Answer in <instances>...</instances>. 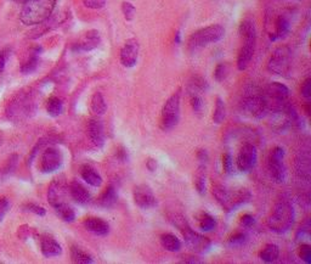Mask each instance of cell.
<instances>
[{
    "label": "cell",
    "instance_id": "6da1fadb",
    "mask_svg": "<svg viewBox=\"0 0 311 264\" xmlns=\"http://www.w3.org/2000/svg\"><path fill=\"white\" fill-rule=\"evenodd\" d=\"M56 5V0H27L23 5L20 20L23 25H41L50 17Z\"/></svg>",
    "mask_w": 311,
    "mask_h": 264
},
{
    "label": "cell",
    "instance_id": "7a4b0ae2",
    "mask_svg": "<svg viewBox=\"0 0 311 264\" xmlns=\"http://www.w3.org/2000/svg\"><path fill=\"white\" fill-rule=\"evenodd\" d=\"M294 218H296V213H294L293 206L288 201L283 200L275 206V210L267 220V224H269L271 230L282 234L288 232L293 227Z\"/></svg>",
    "mask_w": 311,
    "mask_h": 264
},
{
    "label": "cell",
    "instance_id": "3957f363",
    "mask_svg": "<svg viewBox=\"0 0 311 264\" xmlns=\"http://www.w3.org/2000/svg\"><path fill=\"white\" fill-rule=\"evenodd\" d=\"M213 194L217 197L218 202L221 204V207L226 211H232L250 200V193L246 189H240L234 193V191H229L223 186H215Z\"/></svg>",
    "mask_w": 311,
    "mask_h": 264
},
{
    "label": "cell",
    "instance_id": "277c9868",
    "mask_svg": "<svg viewBox=\"0 0 311 264\" xmlns=\"http://www.w3.org/2000/svg\"><path fill=\"white\" fill-rule=\"evenodd\" d=\"M225 35V28L220 25H211L208 27H204L202 29H198L190 37L188 44H190L191 49H197L206 47L211 43L219 42L223 39Z\"/></svg>",
    "mask_w": 311,
    "mask_h": 264
},
{
    "label": "cell",
    "instance_id": "5b68a950",
    "mask_svg": "<svg viewBox=\"0 0 311 264\" xmlns=\"http://www.w3.org/2000/svg\"><path fill=\"white\" fill-rule=\"evenodd\" d=\"M180 118V93H175L165 102L162 111L161 127L163 130H170L177 127Z\"/></svg>",
    "mask_w": 311,
    "mask_h": 264
},
{
    "label": "cell",
    "instance_id": "8992f818",
    "mask_svg": "<svg viewBox=\"0 0 311 264\" xmlns=\"http://www.w3.org/2000/svg\"><path fill=\"white\" fill-rule=\"evenodd\" d=\"M242 104L244 110L257 118H261L269 110V101H267L265 95L260 94L259 91L256 90L248 91L244 95Z\"/></svg>",
    "mask_w": 311,
    "mask_h": 264
},
{
    "label": "cell",
    "instance_id": "52a82bcc",
    "mask_svg": "<svg viewBox=\"0 0 311 264\" xmlns=\"http://www.w3.org/2000/svg\"><path fill=\"white\" fill-rule=\"evenodd\" d=\"M284 150L282 147L277 146L273 150L269 158V172L270 176L277 183H283L286 180V167L283 164Z\"/></svg>",
    "mask_w": 311,
    "mask_h": 264
},
{
    "label": "cell",
    "instance_id": "ba28073f",
    "mask_svg": "<svg viewBox=\"0 0 311 264\" xmlns=\"http://www.w3.org/2000/svg\"><path fill=\"white\" fill-rule=\"evenodd\" d=\"M179 229L183 232V235L185 237V242L186 245L190 247L191 250L195 251V252L198 253H203L210 247V241L208 237H204L200 235V234L193 232L190 227L187 225L186 223H184Z\"/></svg>",
    "mask_w": 311,
    "mask_h": 264
},
{
    "label": "cell",
    "instance_id": "9c48e42d",
    "mask_svg": "<svg viewBox=\"0 0 311 264\" xmlns=\"http://www.w3.org/2000/svg\"><path fill=\"white\" fill-rule=\"evenodd\" d=\"M269 70L280 76H287L290 71V51L287 48H280L274 52L269 61Z\"/></svg>",
    "mask_w": 311,
    "mask_h": 264
},
{
    "label": "cell",
    "instance_id": "30bf717a",
    "mask_svg": "<svg viewBox=\"0 0 311 264\" xmlns=\"http://www.w3.org/2000/svg\"><path fill=\"white\" fill-rule=\"evenodd\" d=\"M133 196L135 204L142 210L153 209V207H156V204H157V200H156L153 191L146 184L135 186Z\"/></svg>",
    "mask_w": 311,
    "mask_h": 264
},
{
    "label": "cell",
    "instance_id": "8fae6325",
    "mask_svg": "<svg viewBox=\"0 0 311 264\" xmlns=\"http://www.w3.org/2000/svg\"><path fill=\"white\" fill-rule=\"evenodd\" d=\"M258 160V154L256 146L252 144L243 145L237 156V168L241 172H248L254 168Z\"/></svg>",
    "mask_w": 311,
    "mask_h": 264
},
{
    "label": "cell",
    "instance_id": "7c38bea8",
    "mask_svg": "<svg viewBox=\"0 0 311 264\" xmlns=\"http://www.w3.org/2000/svg\"><path fill=\"white\" fill-rule=\"evenodd\" d=\"M61 164L62 156L57 148L49 147L43 153L41 161L42 172H44V173H52V172L57 171L61 167Z\"/></svg>",
    "mask_w": 311,
    "mask_h": 264
},
{
    "label": "cell",
    "instance_id": "4fadbf2b",
    "mask_svg": "<svg viewBox=\"0 0 311 264\" xmlns=\"http://www.w3.org/2000/svg\"><path fill=\"white\" fill-rule=\"evenodd\" d=\"M139 56V43L135 39H129L121 50V62L124 67L131 68L137 65Z\"/></svg>",
    "mask_w": 311,
    "mask_h": 264
},
{
    "label": "cell",
    "instance_id": "5bb4252c",
    "mask_svg": "<svg viewBox=\"0 0 311 264\" xmlns=\"http://www.w3.org/2000/svg\"><path fill=\"white\" fill-rule=\"evenodd\" d=\"M256 42L257 38L244 39V44L241 48L240 52H238L237 58V67L240 71H244L248 67V65L250 64V60H252L254 55V50H256Z\"/></svg>",
    "mask_w": 311,
    "mask_h": 264
},
{
    "label": "cell",
    "instance_id": "9a60e30c",
    "mask_svg": "<svg viewBox=\"0 0 311 264\" xmlns=\"http://www.w3.org/2000/svg\"><path fill=\"white\" fill-rule=\"evenodd\" d=\"M66 193H67V189H66L65 181L61 179H55L50 184V186H49V191H48L49 203H50L52 207H55L60 203L65 202Z\"/></svg>",
    "mask_w": 311,
    "mask_h": 264
},
{
    "label": "cell",
    "instance_id": "2e32d148",
    "mask_svg": "<svg viewBox=\"0 0 311 264\" xmlns=\"http://www.w3.org/2000/svg\"><path fill=\"white\" fill-rule=\"evenodd\" d=\"M100 42H101L100 33H99L98 31H95V29H91V31L87 32L84 35H83L81 42H78L77 44L73 47V50L74 51H90V50H92V49L98 48L99 45H100Z\"/></svg>",
    "mask_w": 311,
    "mask_h": 264
},
{
    "label": "cell",
    "instance_id": "e0dca14e",
    "mask_svg": "<svg viewBox=\"0 0 311 264\" xmlns=\"http://www.w3.org/2000/svg\"><path fill=\"white\" fill-rule=\"evenodd\" d=\"M88 134L92 144L96 145L98 147H102L105 144V133L104 124L99 118H92L88 124Z\"/></svg>",
    "mask_w": 311,
    "mask_h": 264
},
{
    "label": "cell",
    "instance_id": "ac0fdd59",
    "mask_svg": "<svg viewBox=\"0 0 311 264\" xmlns=\"http://www.w3.org/2000/svg\"><path fill=\"white\" fill-rule=\"evenodd\" d=\"M84 227L88 232L98 236H105L110 233V224L101 218H88L84 220Z\"/></svg>",
    "mask_w": 311,
    "mask_h": 264
},
{
    "label": "cell",
    "instance_id": "d6986e66",
    "mask_svg": "<svg viewBox=\"0 0 311 264\" xmlns=\"http://www.w3.org/2000/svg\"><path fill=\"white\" fill-rule=\"evenodd\" d=\"M69 194H71L72 199L79 204H87L91 200L90 193L77 180L72 181L69 185Z\"/></svg>",
    "mask_w": 311,
    "mask_h": 264
},
{
    "label": "cell",
    "instance_id": "ffe728a7",
    "mask_svg": "<svg viewBox=\"0 0 311 264\" xmlns=\"http://www.w3.org/2000/svg\"><path fill=\"white\" fill-rule=\"evenodd\" d=\"M266 97L273 99L275 102L286 101L289 97V89L282 83L274 82L266 88Z\"/></svg>",
    "mask_w": 311,
    "mask_h": 264
},
{
    "label": "cell",
    "instance_id": "44dd1931",
    "mask_svg": "<svg viewBox=\"0 0 311 264\" xmlns=\"http://www.w3.org/2000/svg\"><path fill=\"white\" fill-rule=\"evenodd\" d=\"M41 247L42 253L46 258L60 256L62 253V249L60 246V243L55 239H52V237H44V239H42Z\"/></svg>",
    "mask_w": 311,
    "mask_h": 264
},
{
    "label": "cell",
    "instance_id": "7402d4cb",
    "mask_svg": "<svg viewBox=\"0 0 311 264\" xmlns=\"http://www.w3.org/2000/svg\"><path fill=\"white\" fill-rule=\"evenodd\" d=\"M290 28V24L288 21V18L284 17V16H280L277 17L276 22H275V32L270 35L271 41H277V39L284 38L287 34H288Z\"/></svg>",
    "mask_w": 311,
    "mask_h": 264
},
{
    "label": "cell",
    "instance_id": "603a6c76",
    "mask_svg": "<svg viewBox=\"0 0 311 264\" xmlns=\"http://www.w3.org/2000/svg\"><path fill=\"white\" fill-rule=\"evenodd\" d=\"M81 174H82L83 180L87 181L89 185H91L94 187H99L102 184L101 176L94 169V168H91L89 166L83 167Z\"/></svg>",
    "mask_w": 311,
    "mask_h": 264
},
{
    "label": "cell",
    "instance_id": "cb8c5ba5",
    "mask_svg": "<svg viewBox=\"0 0 311 264\" xmlns=\"http://www.w3.org/2000/svg\"><path fill=\"white\" fill-rule=\"evenodd\" d=\"M117 200L118 196L117 193H115V189L113 186H108L107 189L102 193L98 202L99 206L104 207V209H111V207H113L115 202H117Z\"/></svg>",
    "mask_w": 311,
    "mask_h": 264
},
{
    "label": "cell",
    "instance_id": "d4e9b609",
    "mask_svg": "<svg viewBox=\"0 0 311 264\" xmlns=\"http://www.w3.org/2000/svg\"><path fill=\"white\" fill-rule=\"evenodd\" d=\"M161 243L169 252H178L181 249V241L173 234H163L161 236Z\"/></svg>",
    "mask_w": 311,
    "mask_h": 264
},
{
    "label": "cell",
    "instance_id": "484cf974",
    "mask_svg": "<svg viewBox=\"0 0 311 264\" xmlns=\"http://www.w3.org/2000/svg\"><path fill=\"white\" fill-rule=\"evenodd\" d=\"M54 209H55V212L57 213V216L61 218L64 222L72 223L75 219V213H74L73 209H72V207L66 202L57 204V206H55Z\"/></svg>",
    "mask_w": 311,
    "mask_h": 264
},
{
    "label": "cell",
    "instance_id": "4316f807",
    "mask_svg": "<svg viewBox=\"0 0 311 264\" xmlns=\"http://www.w3.org/2000/svg\"><path fill=\"white\" fill-rule=\"evenodd\" d=\"M280 256V249L279 246L274 245V243H269L265 246V249L260 252V258L265 263H273L279 258Z\"/></svg>",
    "mask_w": 311,
    "mask_h": 264
},
{
    "label": "cell",
    "instance_id": "83f0119b",
    "mask_svg": "<svg viewBox=\"0 0 311 264\" xmlns=\"http://www.w3.org/2000/svg\"><path fill=\"white\" fill-rule=\"evenodd\" d=\"M71 258L73 263L78 264H90L92 263V257L88 255L85 251L79 249L77 246H73L71 249Z\"/></svg>",
    "mask_w": 311,
    "mask_h": 264
},
{
    "label": "cell",
    "instance_id": "f1b7e54d",
    "mask_svg": "<svg viewBox=\"0 0 311 264\" xmlns=\"http://www.w3.org/2000/svg\"><path fill=\"white\" fill-rule=\"evenodd\" d=\"M91 110L95 115L98 116H101L104 115L106 110H107V105H106V101L104 97H102L101 93H95L91 98Z\"/></svg>",
    "mask_w": 311,
    "mask_h": 264
},
{
    "label": "cell",
    "instance_id": "f546056e",
    "mask_svg": "<svg viewBox=\"0 0 311 264\" xmlns=\"http://www.w3.org/2000/svg\"><path fill=\"white\" fill-rule=\"evenodd\" d=\"M240 34L243 39L257 38L256 25L252 20H244L240 25Z\"/></svg>",
    "mask_w": 311,
    "mask_h": 264
},
{
    "label": "cell",
    "instance_id": "4dcf8cb0",
    "mask_svg": "<svg viewBox=\"0 0 311 264\" xmlns=\"http://www.w3.org/2000/svg\"><path fill=\"white\" fill-rule=\"evenodd\" d=\"M46 111L51 117H57L64 111V104L59 98L52 97L46 102Z\"/></svg>",
    "mask_w": 311,
    "mask_h": 264
},
{
    "label": "cell",
    "instance_id": "1f68e13d",
    "mask_svg": "<svg viewBox=\"0 0 311 264\" xmlns=\"http://www.w3.org/2000/svg\"><path fill=\"white\" fill-rule=\"evenodd\" d=\"M198 225L203 232H210L217 227V220L210 214L203 212L198 214Z\"/></svg>",
    "mask_w": 311,
    "mask_h": 264
},
{
    "label": "cell",
    "instance_id": "d6a6232c",
    "mask_svg": "<svg viewBox=\"0 0 311 264\" xmlns=\"http://www.w3.org/2000/svg\"><path fill=\"white\" fill-rule=\"evenodd\" d=\"M226 116V107H225L224 101L220 98L217 99V105H215V110L213 115V121L217 124H220L225 120Z\"/></svg>",
    "mask_w": 311,
    "mask_h": 264
},
{
    "label": "cell",
    "instance_id": "836d02e7",
    "mask_svg": "<svg viewBox=\"0 0 311 264\" xmlns=\"http://www.w3.org/2000/svg\"><path fill=\"white\" fill-rule=\"evenodd\" d=\"M37 66H38V56L34 52V54H32L31 56H29L28 60L22 65L21 72H22V73H25V74L32 73V72L35 71Z\"/></svg>",
    "mask_w": 311,
    "mask_h": 264
},
{
    "label": "cell",
    "instance_id": "e575fe53",
    "mask_svg": "<svg viewBox=\"0 0 311 264\" xmlns=\"http://www.w3.org/2000/svg\"><path fill=\"white\" fill-rule=\"evenodd\" d=\"M195 186H196V189L200 195L206 194V176H204L203 167L200 168V172H198V174L196 176Z\"/></svg>",
    "mask_w": 311,
    "mask_h": 264
},
{
    "label": "cell",
    "instance_id": "d590c367",
    "mask_svg": "<svg viewBox=\"0 0 311 264\" xmlns=\"http://www.w3.org/2000/svg\"><path fill=\"white\" fill-rule=\"evenodd\" d=\"M122 11H123V15L127 21H133L137 9H135V6L131 4V3L123 2V4H122Z\"/></svg>",
    "mask_w": 311,
    "mask_h": 264
},
{
    "label": "cell",
    "instance_id": "8d00e7d4",
    "mask_svg": "<svg viewBox=\"0 0 311 264\" xmlns=\"http://www.w3.org/2000/svg\"><path fill=\"white\" fill-rule=\"evenodd\" d=\"M191 106H192L193 111L197 115H200L203 111V100H202L200 94H192L191 95Z\"/></svg>",
    "mask_w": 311,
    "mask_h": 264
},
{
    "label": "cell",
    "instance_id": "74e56055",
    "mask_svg": "<svg viewBox=\"0 0 311 264\" xmlns=\"http://www.w3.org/2000/svg\"><path fill=\"white\" fill-rule=\"evenodd\" d=\"M299 257L306 264L311 263V247L306 243H303L299 249Z\"/></svg>",
    "mask_w": 311,
    "mask_h": 264
},
{
    "label": "cell",
    "instance_id": "f35d334b",
    "mask_svg": "<svg viewBox=\"0 0 311 264\" xmlns=\"http://www.w3.org/2000/svg\"><path fill=\"white\" fill-rule=\"evenodd\" d=\"M23 209V211H25V212H31V213H35V214H38V216H45V213H46V211L43 209V207H41V206H38V204H34V203H27V204H25V206L22 207Z\"/></svg>",
    "mask_w": 311,
    "mask_h": 264
},
{
    "label": "cell",
    "instance_id": "ab89813d",
    "mask_svg": "<svg viewBox=\"0 0 311 264\" xmlns=\"http://www.w3.org/2000/svg\"><path fill=\"white\" fill-rule=\"evenodd\" d=\"M227 76V66L225 64H219L215 67V71H214V77L215 79H217L218 82H221L224 81L225 78H226Z\"/></svg>",
    "mask_w": 311,
    "mask_h": 264
},
{
    "label": "cell",
    "instance_id": "60d3db41",
    "mask_svg": "<svg viewBox=\"0 0 311 264\" xmlns=\"http://www.w3.org/2000/svg\"><path fill=\"white\" fill-rule=\"evenodd\" d=\"M246 235L242 233H238V234H235L234 236L230 237L229 240V245L230 246H234V247H237V246H242L244 242H246Z\"/></svg>",
    "mask_w": 311,
    "mask_h": 264
},
{
    "label": "cell",
    "instance_id": "b9f144b4",
    "mask_svg": "<svg viewBox=\"0 0 311 264\" xmlns=\"http://www.w3.org/2000/svg\"><path fill=\"white\" fill-rule=\"evenodd\" d=\"M83 4L89 9H102L106 5V0H83Z\"/></svg>",
    "mask_w": 311,
    "mask_h": 264
},
{
    "label": "cell",
    "instance_id": "7bdbcfd3",
    "mask_svg": "<svg viewBox=\"0 0 311 264\" xmlns=\"http://www.w3.org/2000/svg\"><path fill=\"white\" fill-rule=\"evenodd\" d=\"M223 168L225 173L227 174L232 172V157L230 154H225L223 156Z\"/></svg>",
    "mask_w": 311,
    "mask_h": 264
},
{
    "label": "cell",
    "instance_id": "ee69618b",
    "mask_svg": "<svg viewBox=\"0 0 311 264\" xmlns=\"http://www.w3.org/2000/svg\"><path fill=\"white\" fill-rule=\"evenodd\" d=\"M9 211V201L5 197H0V222L4 219L5 214Z\"/></svg>",
    "mask_w": 311,
    "mask_h": 264
},
{
    "label": "cell",
    "instance_id": "f6af8a7d",
    "mask_svg": "<svg viewBox=\"0 0 311 264\" xmlns=\"http://www.w3.org/2000/svg\"><path fill=\"white\" fill-rule=\"evenodd\" d=\"M302 95L303 98L305 99H310L311 98V79L307 78L305 79V82H304L302 85Z\"/></svg>",
    "mask_w": 311,
    "mask_h": 264
},
{
    "label": "cell",
    "instance_id": "bcb514c9",
    "mask_svg": "<svg viewBox=\"0 0 311 264\" xmlns=\"http://www.w3.org/2000/svg\"><path fill=\"white\" fill-rule=\"evenodd\" d=\"M256 223V219H254V217L252 214H243L242 217H241V225H243L244 228H250L253 225V224Z\"/></svg>",
    "mask_w": 311,
    "mask_h": 264
},
{
    "label": "cell",
    "instance_id": "7dc6e473",
    "mask_svg": "<svg viewBox=\"0 0 311 264\" xmlns=\"http://www.w3.org/2000/svg\"><path fill=\"white\" fill-rule=\"evenodd\" d=\"M6 59H8V54H6V51H0V73H2L3 70H4L5 64H6Z\"/></svg>",
    "mask_w": 311,
    "mask_h": 264
},
{
    "label": "cell",
    "instance_id": "c3c4849f",
    "mask_svg": "<svg viewBox=\"0 0 311 264\" xmlns=\"http://www.w3.org/2000/svg\"><path fill=\"white\" fill-rule=\"evenodd\" d=\"M197 157H198V160L201 161V162H207L208 158H209V156H208V153H207L206 150H200V151H198Z\"/></svg>",
    "mask_w": 311,
    "mask_h": 264
},
{
    "label": "cell",
    "instance_id": "681fc988",
    "mask_svg": "<svg viewBox=\"0 0 311 264\" xmlns=\"http://www.w3.org/2000/svg\"><path fill=\"white\" fill-rule=\"evenodd\" d=\"M117 157H118L121 161H127V160H128L127 150H125V148H123V147L119 148V151L117 153Z\"/></svg>",
    "mask_w": 311,
    "mask_h": 264
},
{
    "label": "cell",
    "instance_id": "f907efd6",
    "mask_svg": "<svg viewBox=\"0 0 311 264\" xmlns=\"http://www.w3.org/2000/svg\"><path fill=\"white\" fill-rule=\"evenodd\" d=\"M146 166H147V168H148V171L154 172V171H156V168H157V161L153 160V158H148Z\"/></svg>",
    "mask_w": 311,
    "mask_h": 264
},
{
    "label": "cell",
    "instance_id": "816d5d0a",
    "mask_svg": "<svg viewBox=\"0 0 311 264\" xmlns=\"http://www.w3.org/2000/svg\"><path fill=\"white\" fill-rule=\"evenodd\" d=\"M175 41H177V43H180V32L177 33V38H175Z\"/></svg>",
    "mask_w": 311,
    "mask_h": 264
},
{
    "label": "cell",
    "instance_id": "f5cc1de1",
    "mask_svg": "<svg viewBox=\"0 0 311 264\" xmlns=\"http://www.w3.org/2000/svg\"><path fill=\"white\" fill-rule=\"evenodd\" d=\"M14 2H16V3H23V4H25V3L27 2V0H14Z\"/></svg>",
    "mask_w": 311,
    "mask_h": 264
},
{
    "label": "cell",
    "instance_id": "db71d44e",
    "mask_svg": "<svg viewBox=\"0 0 311 264\" xmlns=\"http://www.w3.org/2000/svg\"><path fill=\"white\" fill-rule=\"evenodd\" d=\"M3 144V137H2V134H0V145Z\"/></svg>",
    "mask_w": 311,
    "mask_h": 264
}]
</instances>
